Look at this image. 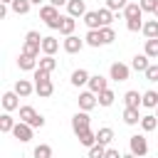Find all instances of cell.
<instances>
[{"label": "cell", "mask_w": 158, "mask_h": 158, "mask_svg": "<svg viewBox=\"0 0 158 158\" xmlns=\"http://www.w3.org/2000/svg\"><path fill=\"white\" fill-rule=\"evenodd\" d=\"M15 91H17L20 99H27V96L35 91V84H32L30 79H17V81H15Z\"/></svg>", "instance_id": "13"}, {"label": "cell", "mask_w": 158, "mask_h": 158, "mask_svg": "<svg viewBox=\"0 0 158 158\" xmlns=\"http://www.w3.org/2000/svg\"><path fill=\"white\" fill-rule=\"evenodd\" d=\"M148 59H151V57H148L146 52H143V54H136V57H133V62H131V69H136V72H146V69L151 67V62H148Z\"/></svg>", "instance_id": "20"}, {"label": "cell", "mask_w": 158, "mask_h": 158, "mask_svg": "<svg viewBox=\"0 0 158 158\" xmlns=\"http://www.w3.org/2000/svg\"><path fill=\"white\" fill-rule=\"evenodd\" d=\"M35 91H37L42 99H49V96L54 94V84H52V79H37V81H35Z\"/></svg>", "instance_id": "11"}, {"label": "cell", "mask_w": 158, "mask_h": 158, "mask_svg": "<svg viewBox=\"0 0 158 158\" xmlns=\"http://www.w3.org/2000/svg\"><path fill=\"white\" fill-rule=\"evenodd\" d=\"M99 20H101V27L111 25V22H114V10H109V7H101V10H99Z\"/></svg>", "instance_id": "35"}, {"label": "cell", "mask_w": 158, "mask_h": 158, "mask_svg": "<svg viewBox=\"0 0 158 158\" xmlns=\"http://www.w3.org/2000/svg\"><path fill=\"white\" fill-rule=\"evenodd\" d=\"M74 27H77V17H72V15H62V25H59V35H64V37H69V35H74Z\"/></svg>", "instance_id": "16"}, {"label": "cell", "mask_w": 158, "mask_h": 158, "mask_svg": "<svg viewBox=\"0 0 158 158\" xmlns=\"http://www.w3.org/2000/svg\"><path fill=\"white\" fill-rule=\"evenodd\" d=\"M104 156H106V146L94 143V146L89 148V158H104Z\"/></svg>", "instance_id": "38"}, {"label": "cell", "mask_w": 158, "mask_h": 158, "mask_svg": "<svg viewBox=\"0 0 158 158\" xmlns=\"http://www.w3.org/2000/svg\"><path fill=\"white\" fill-rule=\"evenodd\" d=\"M20 121L30 123L32 128H42L44 126V116H40L32 106H20Z\"/></svg>", "instance_id": "3"}, {"label": "cell", "mask_w": 158, "mask_h": 158, "mask_svg": "<svg viewBox=\"0 0 158 158\" xmlns=\"http://www.w3.org/2000/svg\"><path fill=\"white\" fill-rule=\"evenodd\" d=\"M67 12L72 17H84L86 15V2L84 0H69L67 2Z\"/></svg>", "instance_id": "15"}, {"label": "cell", "mask_w": 158, "mask_h": 158, "mask_svg": "<svg viewBox=\"0 0 158 158\" xmlns=\"http://www.w3.org/2000/svg\"><path fill=\"white\" fill-rule=\"evenodd\" d=\"M40 69H44V72H49V74H52V72L57 69V59H54L52 54H44V57L40 59Z\"/></svg>", "instance_id": "32"}, {"label": "cell", "mask_w": 158, "mask_h": 158, "mask_svg": "<svg viewBox=\"0 0 158 158\" xmlns=\"http://www.w3.org/2000/svg\"><path fill=\"white\" fill-rule=\"evenodd\" d=\"M123 158H138V156H133V153H126V156H123Z\"/></svg>", "instance_id": "47"}, {"label": "cell", "mask_w": 158, "mask_h": 158, "mask_svg": "<svg viewBox=\"0 0 158 158\" xmlns=\"http://www.w3.org/2000/svg\"><path fill=\"white\" fill-rule=\"evenodd\" d=\"M84 25L89 30H101V20H99V10H86L84 15Z\"/></svg>", "instance_id": "18"}, {"label": "cell", "mask_w": 158, "mask_h": 158, "mask_svg": "<svg viewBox=\"0 0 158 158\" xmlns=\"http://www.w3.org/2000/svg\"><path fill=\"white\" fill-rule=\"evenodd\" d=\"M123 123H128V126L141 123V114H138L136 106H126V109H123Z\"/></svg>", "instance_id": "19"}, {"label": "cell", "mask_w": 158, "mask_h": 158, "mask_svg": "<svg viewBox=\"0 0 158 158\" xmlns=\"http://www.w3.org/2000/svg\"><path fill=\"white\" fill-rule=\"evenodd\" d=\"M7 7H10V5H0V17H5V15H7Z\"/></svg>", "instance_id": "45"}, {"label": "cell", "mask_w": 158, "mask_h": 158, "mask_svg": "<svg viewBox=\"0 0 158 158\" xmlns=\"http://www.w3.org/2000/svg\"><path fill=\"white\" fill-rule=\"evenodd\" d=\"M104 158H123V156H121L116 148H106V156H104Z\"/></svg>", "instance_id": "43"}, {"label": "cell", "mask_w": 158, "mask_h": 158, "mask_svg": "<svg viewBox=\"0 0 158 158\" xmlns=\"http://www.w3.org/2000/svg\"><path fill=\"white\" fill-rule=\"evenodd\" d=\"M156 109H158V106H156Z\"/></svg>", "instance_id": "50"}, {"label": "cell", "mask_w": 158, "mask_h": 158, "mask_svg": "<svg viewBox=\"0 0 158 158\" xmlns=\"http://www.w3.org/2000/svg\"><path fill=\"white\" fill-rule=\"evenodd\" d=\"M84 44H86V42H84L81 37H77V35H69V37H64V42H62V47H64L67 54H77V52H81Z\"/></svg>", "instance_id": "9"}, {"label": "cell", "mask_w": 158, "mask_h": 158, "mask_svg": "<svg viewBox=\"0 0 158 158\" xmlns=\"http://www.w3.org/2000/svg\"><path fill=\"white\" fill-rule=\"evenodd\" d=\"M30 2H32V5H40V2H44V0H30Z\"/></svg>", "instance_id": "49"}, {"label": "cell", "mask_w": 158, "mask_h": 158, "mask_svg": "<svg viewBox=\"0 0 158 158\" xmlns=\"http://www.w3.org/2000/svg\"><path fill=\"white\" fill-rule=\"evenodd\" d=\"M114 99H116V94H114L111 89H104V91L99 94V106H111Z\"/></svg>", "instance_id": "34"}, {"label": "cell", "mask_w": 158, "mask_h": 158, "mask_svg": "<svg viewBox=\"0 0 158 158\" xmlns=\"http://www.w3.org/2000/svg\"><path fill=\"white\" fill-rule=\"evenodd\" d=\"M57 49H59V42L54 37H42V54H52L54 57Z\"/></svg>", "instance_id": "25"}, {"label": "cell", "mask_w": 158, "mask_h": 158, "mask_svg": "<svg viewBox=\"0 0 158 158\" xmlns=\"http://www.w3.org/2000/svg\"><path fill=\"white\" fill-rule=\"evenodd\" d=\"M84 42H86L89 47H101V44H104V40H101V30H89L86 37H84Z\"/></svg>", "instance_id": "24"}, {"label": "cell", "mask_w": 158, "mask_h": 158, "mask_svg": "<svg viewBox=\"0 0 158 158\" xmlns=\"http://www.w3.org/2000/svg\"><path fill=\"white\" fill-rule=\"evenodd\" d=\"M94 94H101L104 89H109V81H106V77H101V74H91L89 77V84H86Z\"/></svg>", "instance_id": "12"}, {"label": "cell", "mask_w": 158, "mask_h": 158, "mask_svg": "<svg viewBox=\"0 0 158 158\" xmlns=\"http://www.w3.org/2000/svg\"><path fill=\"white\" fill-rule=\"evenodd\" d=\"M12 128H15V118L10 116V111H5L0 116V131L2 133H12Z\"/></svg>", "instance_id": "28"}, {"label": "cell", "mask_w": 158, "mask_h": 158, "mask_svg": "<svg viewBox=\"0 0 158 158\" xmlns=\"http://www.w3.org/2000/svg\"><path fill=\"white\" fill-rule=\"evenodd\" d=\"M128 148H131V153L133 156H138V158H143L146 153H148V141H146V136H131L128 138Z\"/></svg>", "instance_id": "5"}, {"label": "cell", "mask_w": 158, "mask_h": 158, "mask_svg": "<svg viewBox=\"0 0 158 158\" xmlns=\"http://www.w3.org/2000/svg\"><path fill=\"white\" fill-rule=\"evenodd\" d=\"M148 40H153V37H158V20H146L143 22V30H141Z\"/></svg>", "instance_id": "31"}, {"label": "cell", "mask_w": 158, "mask_h": 158, "mask_svg": "<svg viewBox=\"0 0 158 158\" xmlns=\"http://www.w3.org/2000/svg\"><path fill=\"white\" fill-rule=\"evenodd\" d=\"M77 138H79V143H81V146H86V148H91V146L96 143V133H94L91 128H86V131H81V133H79Z\"/></svg>", "instance_id": "29"}, {"label": "cell", "mask_w": 158, "mask_h": 158, "mask_svg": "<svg viewBox=\"0 0 158 158\" xmlns=\"http://www.w3.org/2000/svg\"><path fill=\"white\" fill-rule=\"evenodd\" d=\"M20 96H17V91L12 89V91H5L2 94V109L5 111H15V109H20V101H17Z\"/></svg>", "instance_id": "14"}, {"label": "cell", "mask_w": 158, "mask_h": 158, "mask_svg": "<svg viewBox=\"0 0 158 158\" xmlns=\"http://www.w3.org/2000/svg\"><path fill=\"white\" fill-rule=\"evenodd\" d=\"M17 67H20L22 72H35V69L40 67V59H37V57H32V54L20 52V57H17Z\"/></svg>", "instance_id": "10"}, {"label": "cell", "mask_w": 158, "mask_h": 158, "mask_svg": "<svg viewBox=\"0 0 158 158\" xmlns=\"http://www.w3.org/2000/svg\"><path fill=\"white\" fill-rule=\"evenodd\" d=\"M0 2H2V5H12V0H0Z\"/></svg>", "instance_id": "46"}, {"label": "cell", "mask_w": 158, "mask_h": 158, "mask_svg": "<svg viewBox=\"0 0 158 158\" xmlns=\"http://www.w3.org/2000/svg\"><path fill=\"white\" fill-rule=\"evenodd\" d=\"M40 20H44V25H47L49 30H59V25H62V15H59V7H54L52 2L42 5V7H40Z\"/></svg>", "instance_id": "1"}, {"label": "cell", "mask_w": 158, "mask_h": 158, "mask_svg": "<svg viewBox=\"0 0 158 158\" xmlns=\"http://www.w3.org/2000/svg\"><path fill=\"white\" fill-rule=\"evenodd\" d=\"M153 17H156V20H158V5H156V10H153Z\"/></svg>", "instance_id": "48"}, {"label": "cell", "mask_w": 158, "mask_h": 158, "mask_svg": "<svg viewBox=\"0 0 158 158\" xmlns=\"http://www.w3.org/2000/svg\"><path fill=\"white\" fill-rule=\"evenodd\" d=\"M123 17H126V20H141V17H143L141 5H138V2H128V5L123 7Z\"/></svg>", "instance_id": "17"}, {"label": "cell", "mask_w": 158, "mask_h": 158, "mask_svg": "<svg viewBox=\"0 0 158 158\" xmlns=\"http://www.w3.org/2000/svg\"><path fill=\"white\" fill-rule=\"evenodd\" d=\"M138 5H141V10H143V12H153V10H156V5H158V0H138Z\"/></svg>", "instance_id": "41"}, {"label": "cell", "mask_w": 158, "mask_h": 158, "mask_svg": "<svg viewBox=\"0 0 158 158\" xmlns=\"http://www.w3.org/2000/svg\"><path fill=\"white\" fill-rule=\"evenodd\" d=\"M30 7H32L30 0H12V5H10V10H12L15 15H27Z\"/></svg>", "instance_id": "27"}, {"label": "cell", "mask_w": 158, "mask_h": 158, "mask_svg": "<svg viewBox=\"0 0 158 158\" xmlns=\"http://www.w3.org/2000/svg\"><path fill=\"white\" fill-rule=\"evenodd\" d=\"M49 2H52V5H54V7H59V5H67V2H69V0H49Z\"/></svg>", "instance_id": "44"}, {"label": "cell", "mask_w": 158, "mask_h": 158, "mask_svg": "<svg viewBox=\"0 0 158 158\" xmlns=\"http://www.w3.org/2000/svg\"><path fill=\"white\" fill-rule=\"evenodd\" d=\"M128 74H131V67H128V64H123V62H114V64H111V69H109V77H111L114 81H126V79H128Z\"/></svg>", "instance_id": "6"}, {"label": "cell", "mask_w": 158, "mask_h": 158, "mask_svg": "<svg viewBox=\"0 0 158 158\" xmlns=\"http://www.w3.org/2000/svg\"><path fill=\"white\" fill-rule=\"evenodd\" d=\"M156 126H158V116H153V114H146V116H141V128H143L146 133H151Z\"/></svg>", "instance_id": "30"}, {"label": "cell", "mask_w": 158, "mask_h": 158, "mask_svg": "<svg viewBox=\"0 0 158 158\" xmlns=\"http://www.w3.org/2000/svg\"><path fill=\"white\" fill-rule=\"evenodd\" d=\"M126 5H128V0H106V7L114 10V12H116V10H123Z\"/></svg>", "instance_id": "39"}, {"label": "cell", "mask_w": 158, "mask_h": 158, "mask_svg": "<svg viewBox=\"0 0 158 158\" xmlns=\"http://www.w3.org/2000/svg\"><path fill=\"white\" fill-rule=\"evenodd\" d=\"M35 158H52V146H47V143L35 146Z\"/></svg>", "instance_id": "36"}, {"label": "cell", "mask_w": 158, "mask_h": 158, "mask_svg": "<svg viewBox=\"0 0 158 158\" xmlns=\"http://www.w3.org/2000/svg\"><path fill=\"white\" fill-rule=\"evenodd\" d=\"M141 101H143V94H138L136 89H131V91L123 94V104H126V106H136V109H138Z\"/></svg>", "instance_id": "22"}, {"label": "cell", "mask_w": 158, "mask_h": 158, "mask_svg": "<svg viewBox=\"0 0 158 158\" xmlns=\"http://www.w3.org/2000/svg\"><path fill=\"white\" fill-rule=\"evenodd\" d=\"M151 59H158V37H153V40H146V49H143Z\"/></svg>", "instance_id": "33"}, {"label": "cell", "mask_w": 158, "mask_h": 158, "mask_svg": "<svg viewBox=\"0 0 158 158\" xmlns=\"http://www.w3.org/2000/svg\"><path fill=\"white\" fill-rule=\"evenodd\" d=\"M22 52H25V54H32V57H40V52H42V37H40L37 30H30V32L25 35Z\"/></svg>", "instance_id": "2"}, {"label": "cell", "mask_w": 158, "mask_h": 158, "mask_svg": "<svg viewBox=\"0 0 158 158\" xmlns=\"http://www.w3.org/2000/svg\"><path fill=\"white\" fill-rule=\"evenodd\" d=\"M141 106H146V109H156V106H158V91H153V89L143 91V101H141Z\"/></svg>", "instance_id": "26"}, {"label": "cell", "mask_w": 158, "mask_h": 158, "mask_svg": "<svg viewBox=\"0 0 158 158\" xmlns=\"http://www.w3.org/2000/svg\"><path fill=\"white\" fill-rule=\"evenodd\" d=\"M77 101H79V109H81V111H91V109L99 104V94H94L91 89H86V91H81V94H79V99H77Z\"/></svg>", "instance_id": "7"}, {"label": "cell", "mask_w": 158, "mask_h": 158, "mask_svg": "<svg viewBox=\"0 0 158 158\" xmlns=\"http://www.w3.org/2000/svg\"><path fill=\"white\" fill-rule=\"evenodd\" d=\"M111 141H114V128L104 126V128H99V131H96V143H101V146H109Z\"/></svg>", "instance_id": "23"}, {"label": "cell", "mask_w": 158, "mask_h": 158, "mask_svg": "<svg viewBox=\"0 0 158 158\" xmlns=\"http://www.w3.org/2000/svg\"><path fill=\"white\" fill-rule=\"evenodd\" d=\"M12 136H15L20 143H27V141H32V126L25 123V121H17L15 128H12Z\"/></svg>", "instance_id": "8"}, {"label": "cell", "mask_w": 158, "mask_h": 158, "mask_svg": "<svg viewBox=\"0 0 158 158\" xmlns=\"http://www.w3.org/2000/svg\"><path fill=\"white\" fill-rule=\"evenodd\" d=\"M101 40H104V44H111V42L116 40V32H114V27H111V25L101 27Z\"/></svg>", "instance_id": "37"}, {"label": "cell", "mask_w": 158, "mask_h": 158, "mask_svg": "<svg viewBox=\"0 0 158 158\" xmlns=\"http://www.w3.org/2000/svg\"><path fill=\"white\" fill-rule=\"evenodd\" d=\"M143 74H146V79H148V81H158V64H151Z\"/></svg>", "instance_id": "40"}, {"label": "cell", "mask_w": 158, "mask_h": 158, "mask_svg": "<svg viewBox=\"0 0 158 158\" xmlns=\"http://www.w3.org/2000/svg\"><path fill=\"white\" fill-rule=\"evenodd\" d=\"M126 27H128V32H138V30H143V20H126Z\"/></svg>", "instance_id": "42"}, {"label": "cell", "mask_w": 158, "mask_h": 158, "mask_svg": "<svg viewBox=\"0 0 158 158\" xmlns=\"http://www.w3.org/2000/svg\"><path fill=\"white\" fill-rule=\"evenodd\" d=\"M89 77H91V74H89L86 69H74V72H72V84H74V86H84V84H89Z\"/></svg>", "instance_id": "21"}, {"label": "cell", "mask_w": 158, "mask_h": 158, "mask_svg": "<svg viewBox=\"0 0 158 158\" xmlns=\"http://www.w3.org/2000/svg\"><path fill=\"white\" fill-rule=\"evenodd\" d=\"M89 126H91L89 111H81V109H79V111H77V114L72 116V131H74V133L79 136V133H81V131H86Z\"/></svg>", "instance_id": "4"}]
</instances>
